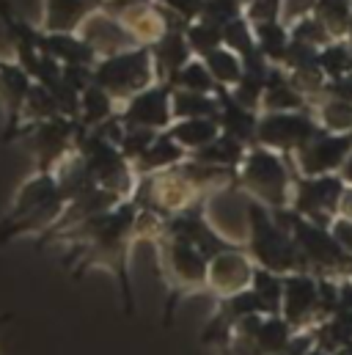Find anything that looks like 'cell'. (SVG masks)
Wrapping results in <instances>:
<instances>
[{"instance_id":"1","label":"cell","mask_w":352,"mask_h":355,"mask_svg":"<svg viewBox=\"0 0 352 355\" xmlns=\"http://www.w3.org/2000/svg\"><path fill=\"white\" fill-rule=\"evenodd\" d=\"M64 207H67V201L58 193L55 177L36 171L17 190L11 209L0 223V243H8L19 234L42 237L44 232H50L58 223V218L64 215Z\"/></svg>"},{"instance_id":"2","label":"cell","mask_w":352,"mask_h":355,"mask_svg":"<svg viewBox=\"0 0 352 355\" xmlns=\"http://www.w3.org/2000/svg\"><path fill=\"white\" fill-rule=\"evenodd\" d=\"M155 83H157V75H155V61L149 47H135L110 58H99L94 64V86L110 94V99L118 107Z\"/></svg>"},{"instance_id":"3","label":"cell","mask_w":352,"mask_h":355,"mask_svg":"<svg viewBox=\"0 0 352 355\" xmlns=\"http://www.w3.org/2000/svg\"><path fill=\"white\" fill-rule=\"evenodd\" d=\"M155 248H157V262H160V272L168 284V317L174 311V303L184 295H193L198 292L201 286H206V259L184 240L171 237V234H160L155 240Z\"/></svg>"},{"instance_id":"4","label":"cell","mask_w":352,"mask_h":355,"mask_svg":"<svg viewBox=\"0 0 352 355\" xmlns=\"http://www.w3.org/2000/svg\"><path fill=\"white\" fill-rule=\"evenodd\" d=\"M75 135H78V121L58 116V119L42 121L36 127H28L19 138H28V144L36 155V171L53 174L58 168V163L75 152Z\"/></svg>"},{"instance_id":"5","label":"cell","mask_w":352,"mask_h":355,"mask_svg":"<svg viewBox=\"0 0 352 355\" xmlns=\"http://www.w3.org/2000/svg\"><path fill=\"white\" fill-rule=\"evenodd\" d=\"M240 184L272 207L286 201V171L270 149H251L240 166Z\"/></svg>"},{"instance_id":"6","label":"cell","mask_w":352,"mask_h":355,"mask_svg":"<svg viewBox=\"0 0 352 355\" xmlns=\"http://www.w3.org/2000/svg\"><path fill=\"white\" fill-rule=\"evenodd\" d=\"M171 83H155L146 91L135 94L132 99H127L118 107V119L124 127H138V130H155V132H166L174 124L171 116Z\"/></svg>"},{"instance_id":"7","label":"cell","mask_w":352,"mask_h":355,"mask_svg":"<svg viewBox=\"0 0 352 355\" xmlns=\"http://www.w3.org/2000/svg\"><path fill=\"white\" fill-rule=\"evenodd\" d=\"M78 36L86 42L88 47L96 53V58H110L127 50H135V39L127 33V28L107 11L94 8L78 28Z\"/></svg>"},{"instance_id":"8","label":"cell","mask_w":352,"mask_h":355,"mask_svg":"<svg viewBox=\"0 0 352 355\" xmlns=\"http://www.w3.org/2000/svg\"><path fill=\"white\" fill-rule=\"evenodd\" d=\"M33 86L30 75L17 61H0V102L6 105V130L3 141H17V132L22 127V105Z\"/></svg>"},{"instance_id":"9","label":"cell","mask_w":352,"mask_h":355,"mask_svg":"<svg viewBox=\"0 0 352 355\" xmlns=\"http://www.w3.org/2000/svg\"><path fill=\"white\" fill-rule=\"evenodd\" d=\"M311 138V124L294 113H267L259 119L256 141L267 149H292L303 146Z\"/></svg>"},{"instance_id":"10","label":"cell","mask_w":352,"mask_h":355,"mask_svg":"<svg viewBox=\"0 0 352 355\" xmlns=\"http://www.w3.org/2000/svg\"><path fill=\"white\" fill-rule=\"evenodd\" d=\"M248 281H254V270L248 259L237 251H223L209 259L206 265V286L218 295H240L245 292Z\"/></svg>"},{"instance_id":"11","label":"cell","mask_w":352,"mask_h":355,"mask_svg":"<svg viewBox=\"0 0 352 355\" xmlns=\"http://www.w3.org/2000/svg\"><path fill=\"white\" fill-rule=\"evenodd\" d=\"M152 61H155V75H157V83H171L176 75L195 58L187 39H184V31H166L152 47Z\"/></svg>"},{"instance_id":"12","label":"cell","mask_w":352,"mask_h":355,"mask_svg":"<svg viewBox=\"0 0 352 355\" xmlns=\"http://www.w3.org/2000/svg\"><path fill=\"white\" fill-rule=\"evenodd\" d=\"M36 47L39 53L55 58L61 67L69 64H80V67H94L99 58L96 53L88 47L78 33H44L42 28L36 31Z\"/></svg>"},{"instance_id":"13","label":"cell","mask_w":352,"mask_h":355,"mask_svg":"<svg viewBox=\"0 0 352 355\" xmlns=\"http://www.w3.org/2000/svg\"><path fill=\"white\" fill-rule=\"evenodd\" d=\"M96 6L91 0H44V33H78L88 14Z\"/></svg>"},{"instance_id":"14","label":"cell","mask_w":352,"mask_h":355,"mask_svg":"<svg viewBox=\"0 0 352 355\" xmlns=\"http://www.w3.org/2000/svg\"><path fill=\"white\" fill-rule=\"evenodd\" d=\"M166 135L179 149H184L187 157H190V155L201 152L204 146H209L220 135V127H218L215 119H187V121H174L166 130Z\"/></svg>"},{"instance_id":"15","label":"cell","mask_w":352,"mask_h":355,"mask_svg":"<svg viewBox=\"0 0 352 355\" xmlns=\"http://www.w3.org/2000/svg\"><path fill=\"white\" fill-rule=\"evenodd\" d=\"M182 160H187V152L179 149L166 132H160V135L155 138V144L149 146V152H146L138 163H132V171H135V177L138 179L152 177V174H160V171L174 168V166H179Z\"/></svg>"},{"instance_id":"16","label":"cell","mask_w":352,"mask_h":355,"mask_svg":"<svg viewBox=\"0 0 352 355\" xmlns=\"http://www.w3.org/2000/svg\"><path fill=\"white\" fill-rule=\"evenodd\" d=\"M245 155H248V149H245L243 141H237V138L220 132L209 146H204L201 152L190 155V160L204 163V166H215V168H229V171H234L237 166H243Z\"/></svg>"},{"instance_id":"17","label":"cell","mask_w":352,"mask_h":355,"mask_svg":"<svg viewBox=\"0 0 352 355\" xmlns=\"http://www.w3.org/2000/svg\"><path fill=\"white\" fill-rule=\"evenodd\" d=\"M218 96L215 94H195V91L174 89L171 94V116L174 121H187V119H215L218 121Z\"/></svg>"},{"instance_id":"18","label":"cell","mask_w":352,"mask_h":355,"mask_svg":"<svg viewBox=\"0 0 352 355\" xmlns=\"http://www.w3.org/2000/svg\"><path fill=\"white\" fill-rule=\"evenodd\" d=\"M118 113V105L110 99V94L99 89V86H88L83 94H80V116H78V124L83 130H94L99 124H105L110 116Z\"/></svg>"},{"instance_id":"19","label":"cell","mask_w":352,"mask_h":355,"mask_svg":"<svg viewBox=\"0 0 352 355\" xmlns=\"http://www.w3.org/2000/svg\"><path fill=\"white\" fill-rule=\"evenodd\" d=\"M58 116H61V110H58L55 96L44 89V86L33 83L30 91H28V96H25V105H22V127H19L17 138H19L28 127H36V124L50 121V119H58Z\"/></svg>"},{"instance_id":"20","label":"cell","mask_w":352,"mask_h":355,"mask_svg":"<svg viewBox=\"0 0 352 355\" xmlns=\"http://www.w3.org/2000/svg\"><path fill=\"white\" fill-rule=\"evenodd\" d=\"M201 61H204V67L209 69L212 80H215L220 89L231 91L243 80V58L234 55V53L226 50V47H218L215 53H209V55L201 58Z\"/></svg>"},{"instance_id":"21","label":"cell","mask_w":352,"mask_h":355,"mask_svg":"<svg viewBox=\"0 0 352 355\" xmlns=\"http://www.w3.org/2000/svg\"><path fill=\"white\" fill-rule=\"evenodd\" d=\"M184 39L193 50L195 58H206L209 53H215L218 47H223V28L206 22V19H195L184 28Z\"/></svg>"},{"instance_id":"22","label":"cell","mask_w":352,"mask_h":355,"mask_svg":"<svg viewBox=\"0 0 352 355\" xmlns=\"http://www.w3.org/2000/svg\"><path fill=\"white\" fill-rule=\"evenodd\" d=\"M317 297L319 292L308 278H292L283 284V306H286L289 320H300L317 303Z\"/></svg>"},{"instance_id":"23","label":"cell","mask_w":352,"mask_h":355,"mask_svg":"<svg viewBox=\"0 0 352 355\" xmlns=\"http://www.w3.org/2000/svg\"><path fill=\"white\" fill-rule=\"evenodd\" d=\"M223 47L231 50L234 55H240L243 61L256 55V36H254V25L245 17L231 19L229 25H223Z\"/></svg>"},{"instance_id":"24","label":"cell","mask_w":352,"mask_h":355,"mask_svg":"<svg viewBox=\"0 0 352 355\" xmlns=\"http://www.w3.org/2000/svg\"><path fill=\"white\" fill-rule=\"evenodd\" d=\"M171 86L182 91H195V94H215V89H218V83L212 80V75H209V69L204 67L201 58H193L171 80Z\"/></svg>"},{"instance_id":"25","label":"cell","mask_w":352,"mask_h":355,"mask_svg":"<svg viewBox=\"0 0 352 355\" xmlns=\"http://www.w3.org/2000/svg\"><path fill=\"white\" fill-rule=\"evenodd\" d=\"M157 135H160V132H155V130L127 127V130H124V138H121V144H118V152L124 155L127 163H138V160L149 152V146L155 144Z\"/></svg>"},{"instance_id":"26","label":"cell","mask_w":352,"mask_h":355,"mask_svg":"<svg viewBox=\"0 0 352 355\" xmlns=\"http://www.w3.org/2000/svg\"><path fill=\"white\" fill-rule=\"evenodd\" d=\"M155 3L163 6L166 11H171V14H176L179 19H184L190 25V22H195L201 17L206 0H155Z\"/></svg>"},{"instance_id":"27","label":"cell","mask_w":352,"mask_h":355,"mask_svg":"<svg viewBox=\"0 0 352 355\" xmlns=\"http://www.w3.org/2000/svg\"><path fill=\"white\" fill-rule=\"evenodd\" d=\"M64 83L72 91L83 94L94 83V67H80V64H69L64 67Z\"/></svg>"},{"instance_id":"28","label":"cell","mask_w":352,"mask_h":355,"mask_svg":"<svg viewBox=\"0 0 352 355\" xmlns=\"http://www.w3.org/2000/svg\"><path fill=\"white\" fill-rule=\"evenodd\" d=\"M325 116H328V121L333 127H347V124H352V107H347V105H331L325 110Z\"/></svg>"},{"instance_id":"29","label":"cell","mask_w":352,"mask_h":355,"mask_svg":"<svg viewBox=\"0 0 352 355\" xmlns=\"http://www.w3.org/2000/svg\"><path fill=\"white\" fill-rule=\"evenodd\" d=\"M336 234H339V243L352 251V226L350 223H339V226H336Z\"/></svg>"},{"instance_id":"30","label":"cell","mask_w":352,"mask_h":355,"mask_svg":"<svg viewBox=\"0 0 352 355\" xmlns=\"http://www.w3.org/2000/svg\"><path fill=\"white\" fill-rule=\"evenodd\" d=\"M8 320H11V314H3V317H0V328H3V325H6Z\"/></svg>"},{"instance_id":"31","label":"cell","mask_w":352,"mask_h":355,"mask_svg":"<svg viewBox=\"0 0 352 355\" xmlns=\"http://www.w3.org/2000/svg\"><path fill=\"white\" fill-rule=\"evenodd\" d=\"M91 3H94V6H96V8H99V6H105V3H107V0H91Z\"/></svg>"},{"instance_id":"32","label":"cell","mask_w":352,"mask_h":355,"mask_svg":"<svg viewBox=\"0 0 352 355\" xmlns=\"http://www.w3.org/2000/svg\"><path fill=\"white\" fill-rule=\"evenodd\" d=\"M308 355H322V353H308Z\"/></svg>"},{"instance_id":"33","label":"cell","mask_w":352,"mask_h":355,"mask_svg":"<svg viewBox=\"0 0 352 355\" xmlns=\"http://www.w3.org/2000/svg\"><path fill=\"white\" fill-rule=\"evenodd\" d=\"M350 177H352V166H350Z\"/></svg>"}]
</instances>
